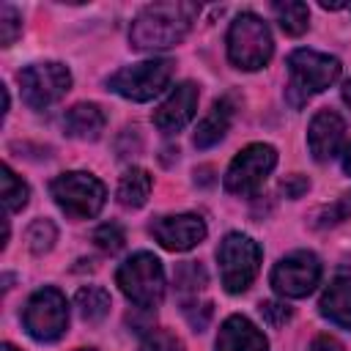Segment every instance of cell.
<instances>
[{
  "instance_id": "6da1fadb",
  "label": "cell",
  "mask_w": 351,
  "mask_h": 351,
  "mask_svg": "<svg viewBox=\"0 0 351 351\" xmlns=\"http://www.w3.org/2000/svg\"><path fill=\"white\" fill-rule=\"evenodd\" d=\"M200 8L195 3H154L145 5L129 30V41L137 49H167L176 47L192 27Z\"/></svg>"
},
{
  "instance_id": "7a4b0ae2",
  "label": "cell",
  "mask_w": 351,
  "mask_h": 351,
  "mask_svg": "<svg viewBox=\"0 0 351 351\" xmlns=\"http://www.w3.org/2000/svg\"><path fill=\"white\" fill-rule=\"evenodd\" d=\"M288 88L285 96L293 107H302L310 96L326 90L340 77V60L315 49H293L288 55Z\"/></svg>"
},
{
  "instance_id": "3957f363",
  "label": "cell",
  "mask_w": 351,
  "mask_h": 351,
  "mask_svg": "<svg viewBox=\"0 0 351 351\" xmlns=\"http://www.w3.org/2000/svg\"><path fill=\"white\" fill-rule=\"evenodd\" d=\"M271 33L266 27V22L252 14V11H241L228 30V58L236 69L244 71H255L263 69L271 58Z\"/></svg>"
},
{
  "instance_id": "277c9868",
  "label": "cell",
  "mask_w": 351,
  "mask_h": 351,
  "mask_svg": "<svg viewBox=\"0 0 351 351\" xmlns=\"http://www.w3.org/2000/svg\"><path fill=\"white\" fill-rule=\"evenodd\" d=\"M115 282L123 296L143 310L156 307L165 296V271L159 258L151 252H134L126 258L115 271Z\"/></svg>"
},
{
  "instance_id": "5b68a950",
  "label": "cell",
  "mask_w": 351,
  "mask_h": 351,
  "mask_svg": "<svg viewBox=\"0 0 351 351\" xmlns=\"http://www.w3.org/2000/svg\"><path fill=\"white\" fill-rule=\"evenodd\" d=\"M219 280L228 293H241L252 285L261 269V247L244 233H228L217 247Z\"/></svg>"
},
{
  "instance_id": "8992f818",
  "label": "cell",
  "mask_w": 351,
  "mask_h": 351,
  "mask_svg": "<svg viewBox=\"0 0 351 351\" xmlns=\"http://www.w3.org/2000/svg\"><path fill=\"white\" fill-rule=\"evenodd\" d=\"M52 197L55 203L69 214V217H77V219H88V217H96L107 200V189L104 184L90 176V173H82V170H71V173H60L55 181H52Z\"/></svg>"
},
{
  "instance_id": "52a82bcc",
  "label": "cell",
  "mask_w": 351,
  "mask_h": 351,
  "mask_svg": "<svg viewBox=\"0 0 351 351\" xmlns=\"http://www.w3.org/2000/svg\"><path fill=\"white\" fill-rule=\"evenodd\" d=\"M173 60L167 58H156V60H143V63H134V66H126L121 71H115L107 85L110 90H115L118 96L123 99H132V101H148L154 96H159L170 77H173Z\"/></svg>"
},
{
  "instance_id": "ba28073f",
  "label": "cell",
  "mask_w": 351,
  "mask_h": 351,
  "mask_svg": "<svg viewBox=\"0 0 351 351\" xmlns=\"http://www.w3.org/2000/svg\"><path fill=\"white\" fill-rule=\"evenodd\" d=\"M22 324L27 335L38 343H52L66 332L69 324V307L66 296L58 288H38L22 313Z\"/></svg>"
},
{
  "instance_id": "9c48e42d",
  "label": "cell",
  "mask_w": 351,
  "mask_h": 351,
  "mask_svg": "<svg viewBox=\"0 0 351 351\" xmlns=\"http://www.w3.org/2000/svg\"><path fill=\"white\" fill-rule=\"evenodd\" d=\"M274 165H277V151L269 143H252L233 156V162L225 173V189L230 195L247 197L263 186V181L274 170Z\"/></svg>"
},
{
  "instance_id": "30bf717a",
  "label": "cell",
  "mask_w": 351,
  "mask_h": 351,
  "mask_svg": "<svg viewBox=\"0 0 351 351\" xmlns=\"http://www.w3.org/2000/svg\"><path fill=\"white\" fill-rule=\"evenodd\" d=\"M19 90L27 107L41 110L49 107L52 101H58L69 88H71V71L63 63H33L25 66L19 74Z\"/></svg>"
},
{
  "instance_id": "8fae6325",
  "label": "cell",
  "mask_w": 351,
  "mask_h": 351,
  "mask_svg": "<svg viewBox=\"0 0 351 351\" xmlns=\"http://www.w3.org/2000/svg\"><path fill=\"white\" fill-rule=\"evenodd\" d=\"M321 280V261L307 252V250H296L291 255H285L274 269H271V285L280 296L288 299H302L307 296Z\"/></svg>"
},
{
  "instance_id": "7c38bea8",
  "label": "cell",
  "mask_w": 351,
  "mask_h": 351,
  "mask_svg": "<svg viewBox=\"0 0 351 351\" xmlns=\"http://www.w3.org/2000/svg\"><path fill=\"white\" fill-rule=\"evenodd\" d=\"M151 236L170 252L192 250L206 239V222L197 214H170L151 222Z\"/></svg>"
},
{
  "instance_id": "4fadbf2b",
  "label": "cell",
  "mask_w": 351,
  "mask_h": 351,
  "mask_svg": "<svg viewBox=\"0 0 351 351\" xmlns=\"http://www.w3.org/2000/svg\"><path fill=\"white\" fill-rule=\"evenodd\" d=\"M197 85L195 82H181L170 90V96L154 110V126L165 134H173V132H181L192 118H195V110H197Z\"/></svg>"
},
{
  "instance_id": "5bb4252c",
  "label": "cell",
  "mask_w": 351,
  "mask_h": 351,
  "mask_svg": "<svg viewBox=\"0 0 351 351\" xmlns=\"http://www.w3.org/2000/svg\"><path fill=\"white\" fill-rule=\"evenodd\" d=\"M343 132H346V123L337 112H332V110L315 112L310 121V129H307V145H310L313 159L315 162L332 159L343 143Z\"/></svg>"
},
{
  "instance_id": "9a60e30c",
  "label": "cell",
  "mask_w": 351,
  "mask_h": 351,
  "mask_svg": "<svg viewBox=\"0 0 351 351\" xmlns=\"http://www.w3.org/2000/svg\"><path fill=\"white\" fill-rule=\"evenodd\" d=\"M217 351H269L263 332L244 315H230L219 326Z\"/></svg>"
},
{
  "instance_id": "2e32d148",
  "label": "cell",
  "mask_w": 351,
  "mask_h": 351,
  "mask_svg": "<svg viewBox=\"0 0 351 351\" xmlns=\"http://www.w3.org/2000/svg\"><path fill=\"white\" fill-rule=\"evenodd\" d=\"M318 307H321V315L329 318L335 326L351 329V274L348 271H340L332 277V282L321 293Z\"/></svg>"
},
{
  "instance_id": "e0dca14e",
  "label": "cell",
  "mask_w": 351,
  "mask_h": 351,
  "mask_svg": "<svg viewBox=\"0 0 351 351\" xmlns=\"http://www.w3.org/2000/svg\"><path fill=\"white\" fill-rule=\"evenodd\" d=\"M233 99L230 96H222L211 104V110L206 112V118L197 123V132H195V145L197 148H211L214 143H219L228 129H230V121H233Z\"/></svg>"
},
{
  "instance_id": "ac0fdd59",
  "label": "cell",
  "mask_w": 351,
  "mask_h": 351,
  "mask_svg": "<svg viewBox=\"0 0 351 351\" xmlns=\"http://www.w3.org/2000/svg\"><path fill=\"white\" fill-rule=\"evenodd\" d=\"M63 132L77 140H99V134L104 132V112L88 101L74 104L63 115Z\"/></svg>"
},
{
  "instance_id": "d6986e66",
  "label": "cell",
  "mask_w": 351,
  "mask_h": 351,
  "mask_svg": "<svg viewBox=\"0 0 351 351\" xmlns=\"http://www.w3.org/2000/svg\"><path fill=\"white\" fill-rule=\"evenodd\" d=\"M151 176L143 167H129L118 181V203L126 208H140L148 200Z\"/></svg>"
},
{
  "instance_id": "ffe728a7",
  "label": "cell",
  "mask_w": 351,
  "mask_h": 351,
  "mask_svg": "<svg viewBox=\"0 0 351 351\" xmlns=\"http://www.w3.org/2000/svg\"><path fill=\"white\" fill-rule=\"evenodd\" d=\"M74 304L85 321H101L110 313V293L99 285H82L74 296Z\"/></svg>"
},
{
  "instance_id": "44dd1931",
  "label": "cell",
  "mask_w": 351,
  "mask_h": 351,
  "mask_svg": "<svg viewBox=\"0 0 351 351\" xmlns=\"http://www.w3.org/2000/svg\"><path fill=\"white\" fill-rule=\"evenodd\" d=\"M280 27L288 33V36H302L307 27H310V8L299 0H285V3H274L271 5Z\"/></svg>"
},
{
  "instance_id": "7402d4cb",
  "label": "cell",
  "mask_w": 351,
  "mask_h": 351,
  "mask_svg": "<svg viewBox=\"0 0 351 351\" xmlns=\"http://www.w3.org/2000/svg\"><path fill=\"white\" fill-rule=\"evenodd\" d=\"M0 181H3V203H5V208H8V211H22V208L27 206V197H30L27 184H25L8 165H3Z\"/></svg>"
},
{
  "instance_id": "603a6c76",
  "label": "cell",
  "mask_w": 351,
  "mask_h": 351,
  "mask_svg": "<svg viewBox=\"0 0 351 351\" xmlns=\"http://www.w3.org/2000/svg\"><path fill=\"white\" fill-rule=\"evenodd\" d=\"M206 282H208L206 269L197 261H184L176 266V285L181 293H197L206 288Z\"/></svg>"
},
{
  "instance_id": "cb8c5ba5",
  "label": "cell",
  "mask_w": 351,
  "mask_h": 351,
  "mask_svg": "<svg viewBox=\"0 0 351 351\" xmlns=\"http://www.w3.org/2000/svg\"><path fill=\"white\" fill-rule=\"evenodd\" d=\"M55 236H58V230H55V225H52L49 219H36V222L27 228V233H25L27 247H30L36 255H41V252L52 250Z\"/></svg>"
},
{
  "instance_id": "d4e9b609",
  "label": "cell",
  "mask_w": 351,
  "mask_h": 351,
  "mask_svg": "<svg viewBox=\"0 0 351 351\" xmlns=\"http://www.w3.org/2000/svg\"><path fill=\"white\" fill-rule=\"evenodd\" d=\"M351 214V195H343L340 200H335L332 206H324L313 214V228H329V225H337L343 222L346 217Z\"/></svg>"
},
{
  "instance_id": "484cf974",
  "label": "cell",
  "mask_w": 351,
  "mask_h": 351,
  "mask_svg": "<svg viewBox=\"0 0 351 351\" xmlns=\"http://www.w3.org/2000/svg\"><path fill=\"white\" fill-rule=\"evenodd\" d=\"M93 241H96V247L99 250H104V252H118L121 247H123V241H126V236H123V228L118 225V222H104V225H99L96 230H93Z\"/></svg>"
},
{
  "instance_id": "4316f807",
  "label": "cell",
  "mask_w": 351,
  "mask_h": 351,
  "mask_svg": "<svg viewBox=\"0 0 351 351\" xmlns=\"http://www.w3.org/2000/svg\"><path fill=\"white\" fill-rule=\"evenodd\" d=\"M140 351H184V343L167 329H154L145 335Z\"/></svg>"
},
{
  "instance_id": "83f0119b",
  "label": "cell",
  "mask_w": 351,
  "mask_h": 351,
  "mask_svg": "<svg viewBox=\"0 0 351 351\" xmlns=\"http://www.w3.org/2000/svg\"><path fill=\"white\" fill-rule=\"evenodd\" d=\"M19 33H22V22H19L16 8H11L8 3H3L0 5V41H3V47H11Z\"/></svg>"
},
{
  "instance_id": "f1b7e54d",
  "label": "cell",
  "mask_w": 351,
  "mask_h": 351,
  "mask_svg": "<svg viewBox=\"0 0 351 351\" xmlns=\"http://www.w3.org/2000/svg\"><path fill=\"white\" fill-rule=\"evenodd\" d=\"M211 302H184V315L195 332H203L211 321Z\"/></svg>"
},
{
  "instance_id": "f546056e",
  "label": "cell",
  "mask_w": 351,
  "mask_h": 351,
  "mask_svg": "<svg viewBox=\"0 0 351 351\" xmlns=\"http://www.w3.org/2000/svg\"><path fill=\"white\" fill-rule=\"evenodd\" d=\"M258 310H261L263 321H266L271 329H280V326H285V324L291 321V307L282 304V302H261Z\"/></svg>"
},
{
  "instance_id": "4dcf8cb0",
  "label": "cell",
  "mask_w": 351,
  "mask_h": 351,
  "mask_svg": "<svg viewBox=\"0 0 351 351\" xmlns=\"http://www.w3.org/2000/svg\"><path fill=\"white\" fill-rule=\"evenodd\" d=\"M280 189L285 192V197H302V195L310 189V181H307L304 176L293 173V176H285V178L280 181Z\"/></svg>"
},
{
  "instance_id": "1f68e13d",
  "label": "cell",
  "mask_w": 351,
  "mask_h": 351,
  "mask_svg": "<svg viewBox=\"0 0 351 351\" xmlns=\"http://www.w3.org/2000/svg\"><path fill=\"white\" fill-rule=\"evenodd\" d=\"M307 351H346V348H343V343H340L337 337H332V335H318V337L310 343Z\"/></svg>"
},
{
  "instance_id": "d6a6232c",
  "label": "cell",
  "mask_w": 351,
  "mask_h": 351,
  "mask_svg": "<svg viewBox=\"0 0 351 351\" xmlns=\"http://www.w3.org/2000/svg\"><path fill=\"white\" fill-rule=\"evenodd\" d=\"M340 93H343V101L351 107V80H346V82H343V90H340Z\"/></svg>"
},
{
  "instance_id": "836d02e7",
  "label": "cell",
  "mask_w": 351,
  "mask_h": 351,
  "mask_svg": "<svg viewBox=\"0 0 351 351\" xmlns=\"http://www.w3.org/2000/svg\"><path fill=\"white\" fill-rule=\"evenodd\" d=\"M343 170L351 176V145L346 148V154H343Z\"/></svg>"
},
{
  "instance_id": "e575fe53",
  "label": "cell",
  "mask_w": 351,
  "mask_h": 351,
  "mask_svg": "<svg viewBox=\"0 0 351 351\" xmlns=\"http://www.w3.org/2000/svg\"><path fill=\"white\" fill-rule=\"evenodd\" d=\"M0 351H19V348H16V346H11V343H3V348H0Z\"/></svg>"
},
{
  "instance_id": "d590c367",
  "label": "cell",
  "mask_w": 351,
  "mask_h": 351,
  "mask_svg": "<svg viewBox=\"0 0 351 351\" xmlns=\"http://www.w3.org/2000/svg\"><path fill=\"white\" fill-rule=\"evenodd\" d=\"M80 351H93V348H80Z\"/></svg>"
}]
</instances>
